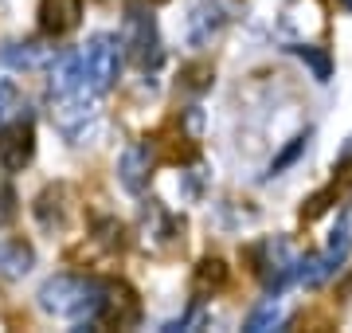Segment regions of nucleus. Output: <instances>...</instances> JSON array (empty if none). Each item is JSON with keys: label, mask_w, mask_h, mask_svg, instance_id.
I'll use <instances>...</instances> for the list:
<instances>
[{"label": "nucleus", "mask_w": 352, "mask_h": 333, "mask_svg": "<svg viewBox=\"0 0 352 333\" xmlns=\"http://www.w3.org/2000/svg\"><path fill=\"white\" fill-rule=\"evenodd\" d=\"M223 24H227L223 4H215V0H200V4L192 8V16H188V43H192V47H208V43L223 32Z\"/></svg>", "instance_id": "obj_8"}, {"label": "nucleus", "mask_w": 352, "mask_h": 333, "mask_svg": "<svg viewBox=\"0 0 352 333\" xmlns=\"http://www.w3.org/2000/svg\"><path fill=\"white\" fill-rule=\"evenodd\" d=\"M32 149H36V129L28 118L0 126V169L4 173H20L32 161Z\"/></svg>", "instance_id": "obj_6"}, {"label": "nucleus", "mask_w": 352, "mask_h": 333, "mask_svg": "<svg viewBox=\"0 0 352 333\" xmlns=\"http://www.w3.org/2000/svg\"><path fill=\"white\" fill-rule=\"evenodd\" d=\"M349 251H352V224L340 216V224L333 228V235H329L325 251L302 259V267H298V282H302V286H321V282H329L340 270V263L349 259Z\"/></svg>", "instance_id": "obj_4"}, {"label": "nucleus", "mask_w": 352, "mask_h": 333, "mask_svg": "<svg viewBox=\"0 0 352 333\" xmlns=\"http://www.w3.org/2000/svg\"><path fill=\"white\" fill-rule=\"evenodd\" d=\"M32 263H36V255L24 239H0V275L4 279H24Z\"/></svg>", "instance_id": "obj_12"}, {"label": "nucleus", "mask_w": 352, "mask_h": 333, "mask_svg": "<svg viewBox=\"0 0 352 333\" xmlns=\"http://www.w3.org/2000/svg\"><path fill=\"white\" fill-rule=\"evenodd\" d=\"M344 8H349V12H352V0H344Z\"/></svg>", "instance_id": "obj_20"}, {"label": "nucleus", "mask_w": 352, "mask_h": 333, "mask_svg": "<svg viewBox=\"0 0 352 333\" xmlns=\"http://www.w3.org/2000/svg\"><path fill=\"white\" fill-rule=\"evenodd\" d=\"M141 314L138 298H133V290H129L126 282H110L106 286V306H102V321L106 325H133Z\"/></svg>", "instance_id": "obj_10"}, {"label": "nucleus", "mask_w": 352, "mask_h": 333, "mask_svg": "<svg viewBox=\"0 0 352 333\" xmlns=\"http://www.w3.org/2000/svg\"><path fill=\"white\" fill-rule=\"evenodd\" d=\"M82 20V0H39V32L43 36H67Z\"/></svg>", "instance_id": "obj_7"}, {"label": "nucleus", "mask_w": 352, "mask_h": 333, "mask_svg": "<svg viewBox=\"0 0 352 333\" xmlns=\"http://www.w3.org/2000/svg\"><path fill=\"white\" fill-rule=\"evenodd\" d=\"M227 282V267H223V259H204L200 267H196V294H208V290H219Z\"/></svg>", "instance_id": "obj_15"}, {"label": "nucleus", "mask_w": 352, "mask_h": 333, "mask_svg": "<svg viewBox=\"0 0 352 333\" xmlns=\"http://www.w3.org/2000/svg\"><path fill=\"white\" fill-rule=\"evenodd\" d=\"M344 157H352V138H349V145H344V149H340V161H344Z\"/></svg>", "instance_id": "obj_19"}, {"label": "nucleus", "mask_w": 352, "mask_h": 333, "mask_svg": "<svg viewBox=\"0 0 352 333\" xmlns=\"http://www.w3.org/2000/svg\"><path fill=\"white\" fill-rule=\"evenodd\" d=\"M149 169H153V149L149 145H129L126 153H122V161H118V177H122V184H126L133 196L145 193V184H149Z\"/></svg>", "instance_id": "obj_9"}, {"label": "nucleus", "mask_w": 352, "mask_h": 333, "mask_svg": "<svg viewBox=\"0 0 352 333\" xmlns=\"http://www.w3.org/2000/svg\"><path fill=\"white\" fill-rule=\"evenodd\" d=\"M298 267H302V259L289 247L286 235H270L254 251V275L263 279V286L270 294H282L289 282H298Z\"/></svg>", "instance_id": "obj_2"}, {"label": "nucleus", "mask_w": 352, "mask_h": 333, "mask_svg": "<svg viewBox=\"0 0 352 333\" xmlns=\"http://www.w3.org/2000/svg\"><path fill=\"white\" fill-rule=\"evenodd\" d=\"M102 306H106V286L94 279H78V275H55L39 286V310L55 314V318H71L82 325H98Z\"/></svg>", "instance_id": "obj_1"}, {"label": "nucleus", "mask_w": 352, "mask_h": 333, "mask_svg": "<svg viewBox=\"0 0 352 333\" xmlns=\"http://www.w3.org/2000/svg\"><path fill=\"white\" fill-rule=\"evenodd\" d=\"M122 47L138 67H149L161 59V36H157V20L145 4H129L122 16Z\"/></svg>", "instance_id": "obj_3"}, {"label": "nucleus", "mask_w": 352, "mask_h": 333, "mask_svg": "<svg viewBox=\"0 0 352 333\" xmlns=\"http://www.w3.org/2000/svg\"><path fill=\"white\" fill-rule=\"evenodd\" d=\"M12 216H16V196H12V189L0 184V228H4Z\"/></svg>", "instance_id": "obj_18"}, {"label": "nucleus", "mask_w": 352, "mask_h": 333, "mask_svg": "<svg viewBox=\"0 0 352 333\" xmlns=\"http://www.w3.org/2000/svg\"><path fill=\"white\" fill-rule=\"evenodd\" d=\"M0 63L16 67V71H36V67L51 63V52L36 39H12V43H0Z\"/></svg>", "instance_id": "obj_11"}, {"label": "nucleus", "mask_w": 352, "mask_h": 333, "mask_svg": "<svg viewBox=\"0 0 352 333\" xmlns=\"http://www.w3.org/2000/svg\"><path fill=\"white\" fill-rule=\"evenodd\" d=\"M82 71H87V83L94 94H106L118 78V67H122V52H118V39L98 32L82 43Z\"/></svg>", "instance_id": "obj_5"}, {"label": "nucleus", "mask_w": 352, "mask_h": 333, "mask_svg": "<svg viewBox=\"0 0 352 333\" xmlns=\"http://www.w3.org/2000/svg\"><path fill=\"white\" fill-rule=\"evenodd\" d=\"M153 4H164V0H153Z\"/></svg>", "instance_id": "obj_21"}, {"label": "nucleus", "mask_w": 352, "mask_h": 333, "mask_svg": "<svg viewBox=\"0 0 352 333\" xmlns=\"http://www.w3.org/2000/svg\"><path fill=\"white\" fill-rule=\"evenodd\" d=\"M305 145H309V133H302V138H294V145H289L286 153L278 157L274 165H270V173H282V169H286L289 161H298V153H305Z\"/></svg>", "instance_id": "obj_17"}, {"label": "nucleus", "mask_w": 352, "mask_h": 333, "mask_svg": "<svg viewBox=\"0 0 352 333\" xmlns=\"http://www.w3.org/2000/svg\"><path fill=\"white\" fill-rule=\"evenodd\" d=\"M289 52L298 55V59H302V63L309 67V71H314L317 83H329V75H333V59H329V55L321 52V47H314V43H294Z\"/></svg>", "instance_id": "obj_14"}, {"label": "nucleus", "mask_w": 352, "mask_h": 333, "mask_svg": "<svg viewBox=\"0 0 352 333\" xmlns=\"http://www.w3.org/2000/svg\"><path fill=\"white\" fill-rule=\"evenodd\" d=\"M16 114H20V90L12 83H0V126L16 122Z\"/></svg>", "instance_id": "obj_16"}, {"label": "nucleus", "mask_w": 352, "mask_h": 333, "mask_svg": "<svg viewBox=\"0 0 352 333\" xmlns=\"http://www.w3.org/2000/svg\"><path fill=\"white\" fill-rule=\"evenodd\" d=\"M282 325H286V310L278 306L274 298H270V302H263V306H254L251 314H247V321H243V330H251V333L282 330Z\"/></svg>", "instance_id": "obj_13"}]
</instances>
